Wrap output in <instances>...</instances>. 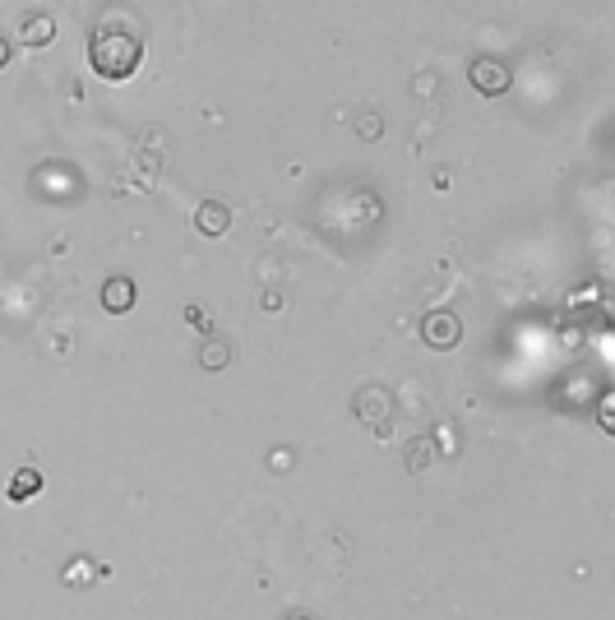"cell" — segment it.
I'll return each instance as SVG.
<instances>
[{"label":"cell","instance_id":"6da1fadb","mask_svg":"<svg viewBox=\"0 0 615 620\" xmlns=\"http://www.w3.org/2000/svg\"><path fill=\"white\" fill-rule=\"evenodd\" d=\"M88 65L97 79H130L144 65V24L130 10H107L88 33Z\"/></svg>","mask_w":615,"mask_h":620},{"label":"cell","instance_id":"7a4b0ae2","mask_svg":"<svg viewBox=\"0 0 615 620\" xmlns=\"http://www.w3.org/2000/svg\"><path fill=\"white\" fill-rule=\"evenodd\" d=\"M468 84L481 93V97H504L509 84H514V75H509V65L500 56H472L468 61Z\"/></svg>","mask_w":615,"mask_h":620},{"label":"cell","instance_id":"3957f363","mask_svg":"<svg viewBox=\"0 0 615 620\" xmlns=\"http://www.w3.org/2000/svg\"><path fill=\"white\" fill-rule=\"evenodd\" d=\"M422 343L435 347V352H453L458 343H463V320H458L453 310H431V315L422 320Z\"/></svg>","mask_w":615,"mask_h":620},{"label":"cell","instance_id":"277c9868","mask_svg":"<svg viewBox=\"0 0 615 620\" xmlns=\"http://www.w3.org/2000/svg\"><path fill=\"white\" fill-rule=\"evenodd\" d=\"M356 417L362 422H371L375 431H384V422L393 417V394L384 389V385H366V389H356Z\"/></svg>","mask_w":615,"mask_h":620},{"label":"cell","instance_id":"5b68a950","mask_svg":"<svg viewBox=\"0 0 615 620\" xmlns=\"http://www.w3.org/2000/svg\"><path fill=\"white\" fill-rule=\"evenodd\" d=\"M102 310L107 315H130L134 310V301H139V287H134V278H125V274H112L107 283H102Z\"/></svg>","mask_w":615,"mask_h":620},{"label":"cell","instance_id":"8992f818","mask_svg":"<svg viewBox=\"0 0 615 620\" xmlns=\"http://www.w3.org/2000/svg\"><path fill=\"white\" fill-rule=\"evenodd\" d=\"M56 15H46V10H37V15H24L19 19V42L28 46V51H42V46H51L56 42Z\"/></svg>","mask_w":615,"mask_h":620},{"label":"cell","instance_id":"52a82bcc","mask_svg":"<svg viewBox=\"0 0 615 620\" xmlns=\"http://www.w3.org/2000/svg\"><path fill=\"white\" fill-rule=\"evenodd\" d=\"M194 227H199V236L218 241V236H227V227H232V209H227L223 199H203L199 209H194Z\"/></svg>","mask_w":615,"mask_h":620},{"label":"cell","instance_id":"ba28073f","mask_svg":"<svg viewBox=\"0 0 615 620\" xmlns=\"http://www.w3.org/2000/svg\"><path fill=\"white\" fill-rule=\"evenodd\" d=\"M199 366H203V371H227V366H232V343H227V338H203Z\"/></svg>","mask_w":615,"mask_h":620},{"label":"cell","instance_id":"9c48e42d","mask_svg":"<svg viewBox=\"0 0 615 620\" xmlns=\"http://www.w3.org/2000/svg\"><path fill=\"white\" fill-rule=\"evenodd\" d=\"M37 491H42V473H37V468H19L15 482H10V500L24 505V500H33Z\"/></svg>","mask_w":615,"mask_h":620},{"label":"cell","instance_id":"30bf717a","mask_svg":"<svg viewBox=\"0 0 615 620\" xmlns=\"http://www.w3.org/2000/svg\"><path fill=\"white\" fill-rule=\"evenodd\" d=\"M356 135H362L366 144H375V139L384 135V116L371 112V107H366V112H356Z\"/></svg>","mask_w":615,"mask_h":620},{"label":"cell","instance_id":"8fae6325","mask_svg":"<svg viewBox=\"0 0 615 620\" xmlns=\"http://www.w3.org/2000/svg\"><path fill=\"white\" fill-rule=\"evenodd\" d=\"M431 458H435V445H431V440H417L412 449H407V468H412V473H422Z\"/></svg>","mask_w":615,"mask_h":620},{"label":"cell","instance_id":"7c38bea8","mask_svg":"<svg viewBox=\"0 0 615 620\" xmlns=\"http://www.w3.org/2000/svg\"><path fill=\"white\" fill-rule=\"evenodd\" d=\"M93 575H97V570H93V560H74V565H70V575H65V584L79 588V584H88Z\"/></svg>","mask_w":615,"mask_h":620},{"label":"cell","instance_id":"4fadbf2b","mask_svg":"<svg viewBox=\"0 0 615 620\" xmlns=\"http://www.w3.org/2000/svg\"><path fill=\"white\" fill-rule=\"evenodd\" d=\"M269 468H273V473H287V468H292V449H287V445L269 454Z\"/></svg>","mask_w":615,"mask_h":620},{"label":"cell","instance_id":"5bb4252c","mask_svg":"<svg viewBox=\"0 0 615 620\" xmlns=\"http://www.w3.org/2000/svg\"><path fill=\"white\" fill-rule=\"evenodd\" d=\"M287 301L278 296V292H264V315H278V310H283Z\"/></svg>","mask_w":615,"mask_h":620},{"label":"cell","instance_id":"9a60e30c","mask_svg":"<svg viewBox=\"0 0 615 620\" xmlns=\"http://www.w3.org/2000/svg\"><path fill=\"white\" fill-rule=\"evenodd\" d=\"M185 320H190L194 329H203V325H209V320H203V305H190V310H185Z\"/></svg>","mask_w":615,"mask_h":620},{"label":"cell","instance_id":"2e32d148","mask_svg":"<svg viewBox=\"0 0 615 620\" xmlns=\"http://www.w3.org/2000/svg\"><path fill=\"white\" fill-rule=\"evenodd\" d=\"M5 65H10V42L0 37V70H5Z\"/></svg>","mask_w":615,"mask_h":620},{"label":"cell","instance_id":"e0dca14e","mask_svg":"<svg viewBox=\"0 0 615 620\" xmlns=\"http://www.w3.org/2000/svg\"><path fill=\"white\" fill-rule=\"evenodd\" d=\"M283 620H315V615H305V611H292V615H283Z\"/></svg>","mask_w":615,"mask_h":620}]
</instances>
